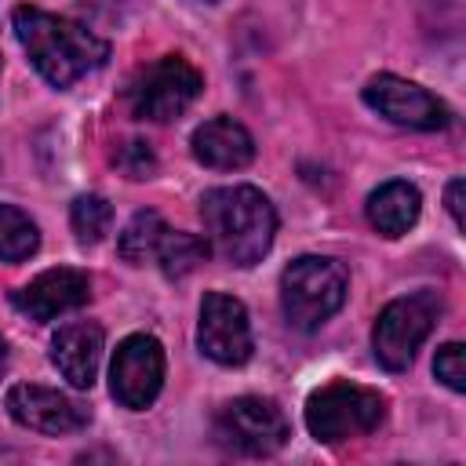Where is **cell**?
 Here are the masks:
<instances>
[{
  "mask_svg": "<svg viewBox=\"0 0 466 466\" xmlns=\"http://www.w3.org/2000/svg\"><path fill=\"white\" fill-rule=\"evenodd\" d=\"M11 25H15V36L25 47L33 69L58 91H66L80 76L102 69L109 58V44L98 33H91L87 25H80L73 18L51 15L44 7H29V4L15 7Z\"/></svg>",
  "mask_w": 466,
  "mask_h": 466,
  "instance_id": "obj_1",
  "label": "cell"
},
{
  "mask_svg": "<svg viewBox=\"0 0 466 466\" xmlns=\"http://www.w3.org/2000/svg\"><path fill=\"white\" fill-rule=\"evenodd\" d=\"M200 218L208 229V248L233 266H255L277 237V211L255 186L208 189L200 197Z\"/></svg>",
  "mask_w": 466,
  "mask_h": 466,
  "instance_id": "obj_2",
  "label": "cell"
},
{
  "mask_svg": "<svg viewBox=\"0 0 466 466\" xmlns=\"http://www.w3.org/2000/svg\"><path fill=\"white\" fill-rule=\"evenodd\" d=\"M346 269L328 255H302L280 273V309L291 328L317 331L346 302Z\"/></svg>",
  "mask_w": 466,
  "mask_h": 466,
  "instance_id": "obj_3",
  "label": "cell"
},
{
  "mask_svg": "<svg viewBox=\"0 0 466 466\" xmlns=\"http://www.w3.org/2000/svg\"><path fill=\"white\" fill-rule=\"evenodd\" d=\"M382 419H386V397L379 390H368L346 379L328 382L306 400V430L324 444L364 437L379 430Z\"/></svg>",
  "mask_w": 466,
  "mask_h": 466,
  "instance_id": "obj_4",
  "label": "cell"
},
{
  "mask_svg": "<svg viewBox=\"0 0 466 466\" xmlns=\"http://www.w3.org/2000/svg\"><path fill=\"white\" fill-rule=\"evenodd\" d=\"M200 87H204V76L193 62H186L182 55H164L127 84V106L138 120L164 124L182 116L200 95Z\"/></svg>",
  "mask_w": 466,
  "mask_h": 466,
  "instance_id": "obj_5",
  "label": "cell"
},
{
  "mask_svg": "<svg viewBox=\"0 0 466 466\" xmlns=\"http://www.w3.org/2000/svg\"><path fill=\"white\" fill-rule=\"evenodd\" d=\"M437 313H441V299L433 291H415V295L393 299L371 328L375 360L386 371H404L415 360V350L426 342Z\"/></svg>",
  "mask_w": 466,
  "mask_h": 466,
  "instance_id": "obj_6",
  "label": "cell"
},
{
  "mask_svg": "<svg viewBox=\"0 0 466 466\" xmlns=\"http://www.w3.org/2000/svg\"><path fill=\"white\" fill-rule=\"evenodd\" d=\"M288 415L269 397H237L215 415V441L237 455H273L288 444Z\"/></svg>",
  "mask_w": 466,
  "mask_h": 466,
  "instance_id": "obj_7",
  "label": "cell"
},
{
  "mask_svg": "<svg viewBox=\"0 0 466 466\" xmlns=\"http://www.w3.org/2000/svg\"><path fill=\"white\" fill-rule=\"evenodd\" d=\"M164 386V346L153 335H127L109 364V390L116 404L146 411Z\"/></svg>",
  "mask_w": 466,
  "mask_h": 466,
  "instance_id": "obj_8",
  "label": "cell"
},
{
  "mask_svg": "<svg viewBox=\"0 0 466 466\" xmlns=\"http://www.w3.org/2000/svg\"><path fill=\"white\" fill-rule=\"evenodd\" d=\"M197 346L204 357L215 364L237 368L251 357L255 339H251V320L240 299L226 291H208L200 302V324H197Z\"/></svg>",
  "mask_w": 466,
  "mask_h": 466,
  "instance_id": "obj_9",
  "label": "cell"
},
{
  "mask_svg": "<svg viewBox=\"0 0 466 466\" xmlns=\"http://www.w3.org/2000/svg\"><path fill=\"white\" fill-rule=\"evenodd\" d=\"M364 102L386 116L390 124H400V127H415V131H441L448 127V106L430 95L426 87L404 80V76H393V73H379L364 84Z\"/></svg>",
  "mask_w": 466,
  "mask_h": 466,
  "instance_id": "obj_10",
  "label": "cell"
},
{
  "mask_svg": "<svg viewBox=\"0 0 466 466\" xmlns=\"http://www.w3.org/2000/svg\"><path fill=\"white\" fill-rule=\"evenodd\" d=\"M7 415L25 426V430H36V433H76L91 422L87 408H80L73 397L51 390V386H36V382H18L7 390Z\"/></svg>",
  "mask_w": 466,
  "mask_h": 466,
  "instance_id": "obj_11",
  "label": "cell"
},
{
  "mask_svg": "<svg viewBox=\"0 0 466 466\" xmlns=\"http://www.w3.org/2000/svg\"><path fill=\"white\" fill-rule=\"evenodd\" d=\"M91 299V277L76 266H55V269H44L40 277H33L29 284H22L11 302L22 317L36 320V324H47L69 309H80L84 302Z\"/></svg>",
  "mask_w": 466,
  "mask_h": 466,
  "instance_id": "obj_12",
  "label": "cell"
},
{
  "mask_svg": "<svg viewBox=\"0 0 466 466\" xmlns=\"http://www.w3.org/2000/svg\"><path fill=\"white\" fill-rule=\"evenodd\" d=\"M102 346H106V331L95 320L62 324L51 339V364L73 390H91L98 375Z\"/></svg>",
  "mask_w": 466,
  "mask_h": 466,
  "instance_id": "obj_13",
  "label": "cell"
},
{
  "mask_svg": "<svg viewBox=\"0 0 466 466\" xmlns=\"http://www.w3.org/2000/svg\"><path fill=\"white\" fill-rule=\"evenodd\" d=\"M193 157L204 164V167H215V171H237V167H248L251 157H255V138L251 131L233 120V116H215V120H204L197 131H193Z\"/></svg>",
  "mask_w": 466,
  "mask_h": 466,
  "instance_id": "obj_14",
  "label": "cell"
},
{
  "mask_svg": "<svg viewBox=\"0 0 466 466\" xmlns=\"http://www.w3.org/2000/svg\"><path fill=\"white\" fill-rule=\"evenodd\" d=\"M422 211V197L411 182H382L371 197H368V222L371 229H379L382 237H404Z\"/></svg>",
  "mask_w": 466,
  "mask_h": 466,
  "instance_id": "obj_15",
  "label": "cell"
},
{
  "mask_svg": "<svg viewBox=\"0 0 466 466\" xmlns=\"http://www.w3.org/2000/svg\"><path fill=\"white\" fill-rule=\"evenodd\" d=\"M208 240L204 237H197V233H182V229H164V237H160V244H157V255H153V262L160 266V273L164 277H186V273H193L204 258H208Z\"/></svg>",
  "mask_w": 466,
  "mask_h": 466,
  "instance_id": "obj_16",
  "label": "cell"
},
{
  "mask_svg": "<svg viewBox=\"0 0 466 466\" xmlns=\"http://www.w3.org/2000/svg\"><path fill=\"white\" fill-rule=\"evenodd\" d=\"M36 248H40L36 222L15 204H0V262H22Z\"/></svg>",
  "mask_w": 466,
  "mask_h": 466,
  "instance_id": "obj_17",
  "label": "cell"
},
{
  "mask_svg": "<svg viewBox=\"0 0 466 466\" xmlns=\"http://www.w3.org/2000/svg\"><path fill=\"white\" fill-rule=\"evenodd\" d=\"M164 229H167V222H164L157 211H138V215L124 226L116 248H120V255H124L131 266H146V262H153Z\"/></svg>",
  "mask_w": 466,
  "mask_h": 466,
  "instance_id": "obj_18",
  "label": "cell"
},
{
  "mask_svg": "<svg viewBox=\"0 0 466 466\" xmlns=\"http://www.w3.org/2000/svg\"><path fill=\"white\" fill-rule=\"evenodd\" d=\"M69 222H73V233H76L80 244H98V240L109 233V226H113V208H109L106 197L84 193V197L73 200Z\"/></svg>",
  "mask_w": 466,
  "mask_h": 466,
  "instance_id": "obj_19",
  "label": "cell"
},
{
  "mask_svg": "<svg viewBox=\"0 0 466 466\" xmlns=\"http://www.w3.org/2000/svg\"><path fill=\"white\" fill-rule=\"evenodd\" d=\"M113 164H116L127 178H149V175L157 171V157H153L149 142H138V138L124 142V146L113 153Z\"/></svg>",
  "mask_w": 466,
  "mask_h": 466,
  "instance_id": "obj_20",
  "label": "cell"
},
{
  "mask_svg": "<svg viewBox=\"0 0 466 466\" xmlns=\"http://www.w3.org/2000/svg\"><path fill=\"white\" fill-rule=\"evenodd\" d=\"M433 375L451 390L462 393L466 390V368H462V342H444L433 357Z\"/></svg>",
  "mask_w": 466,
  "mask_h": 466,
  "instance_id": "obj_21",
  "label": "cell"
},
{
  "mask_svg": "<svg viewBox=\"0 0 466 466\" xmlns=\"http://www.w3.org/2000/svg\"><path fill=\"white\" fill-rule=\"evenodd\" d=\"M448 211H451L455 226H462V178H455V182L448 186Z\"/></svg>",
  "mask_w": 466,
  "mask_h": 466,
  "instance_id": "obj_22",
  "label": "cell"
},
{
  "mask_svg": "<svg viewBox=\"0 0 466 466\" xmlns=\"http://www.w3.org/2000/svg\"><path fill=\"white\" fill-rule=\"evenodd\" d=\"M4 368H7V346H4V339H0V375H4Z\"/></svg>",
  "mask_w": 466,
  "mask_h": 466,
  "instance_id": "obj_23",
  "label": "cell"
}]
</instances>
